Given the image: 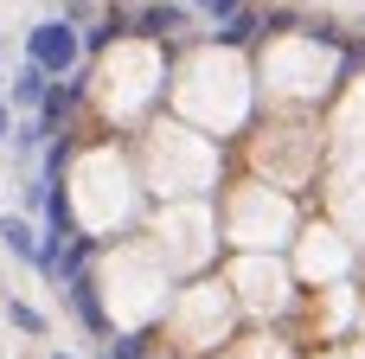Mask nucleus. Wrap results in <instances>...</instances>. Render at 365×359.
Returning a JSON list of instances; mask_svg holds the SVG:
<instances>
[{"instance_id":"obj_2","label":"nucleus","mask_w":365,"mask_h":359,"mask_svg":"<svg viewBox=\"0 0 365 359\" xmlns=\"http://www.w3.org/2000/svg\"><path fill=\"white\" fill-rule=\"evenodd\" d=\"M45 96H51V77H45L38 64H19V71L6 77V103H13V109L38 116V109H45Z\"/></svg>"},{"instance_id":"obj_6","label":"nucleus","mask_w":365,"mask_h":359,"mask_svg":"<svg viewBox=\"0 0 365 359\" xmlns=\"http://www.w3.org/2000/svg\"><path fill=\"white\" fill-rule=\"evenodd\" d=\"M250 32H257V13H237V19H225V26H218V39H225V45H244Z\"/></svg>"},{"instance_id":"obj_5","label":"nucleus","mask_w":365,"mask_h":359,"mask_svg":"<svg viewBox=\"0 0 365 359\" xmlns=\"http://www.w3.org/2000/svg\"><path fill=\"white\" fill-rule=\"evenodd\" d=\"M135 26H141V32H154V39H160V32H180V26H186V13H180V6H148V13H141V19H135Z\"/></svg>"},{"instance_id":"obj_1","label":"nucleus","mask_w":365,"mask_h":359,"mask_svg":"<svg viewBox=\"0 0 365 359\" xmlns=\"http://www.w3.org/2000/svg\"><path fill=\"white\" fill-rule=\"evenodd\" d=\"M77 58H83V39H77L71 19H38L26 32V64H38L45 77H71Z\"/></svg>"},{"instance_id":"obj_8","label":"nucleus","mask_w":365,"mask_h":359,"mask_svg":"<svg viewBox=\"0 0 365 359\" xmlns=\"http://www.w3.org/2000/svg\"><path fill=\"white\" fill-rule=\"evenodd\" d=\"M199 13H212V19H237V13H250V0H192Z\"/></svg>"},{"instance_id":"obj_9","label":"nucleus","mask_w":365,"mask_h":359,"mask_svg":"<svg viewBox=\"0 0 365 359\" xmlns=\"http://www.w3.org/2000/svg\"><path fill=\"white\" fill-rule=\"evenodd\" d=\"M115 32H122V19H115V13H109V19H103V26H96V32H83V51H103V45H109V39H115Z\"/></svg>"},{"instance_id":"obj_3","label":"nucleus","mask_w":365,"mask_h":359,"mask_svg":"<svg viewBox=\"0 0 365 359\" xmlns=\"http://www.w3.org/2000/svg\"><path fill=\"white\" fill-rule=\"evenodd\" d=\"M71 308H77V321H83L90 334L115 340V334H109V315H103V302H96V283H90V276H77V283H71Z\"/></svg>"},{"instance_id":"obj_11","label":"nucleus","mask_w":365,"mask_h":359,"mask_svg":"<svg viewBox=\"0 0 365 359\" xmlns=\"http://www.w3.org/2000/svg\"><path fill=\"white\" fill-rule=\"evenodd\" d=\"M6 135H13V103L0 96V141H6Z\"/></svg>"},{"instance_id":"obj_4","label":"nucleus","mask_w":365,"mask_h":359,"mask_svg":"<svg viewBox=\"0 0 365 359\" xmlns=\"http://www.w3.org/2000/svg\"><path fill=\"white\" fill-rule=\"evenodd\" d=\"M0 244H6L19 263H32V270H38V238H32V225H26L19 212H0Z\"/></svg>"},{"instance_id":"obj_7","label":"nucleus","mask_w":365,"mask_h":359,"mask_svg":"<svg viewBox=\"0 0 365 359\" xmlns=\"http://www.w3.org/2000/svg\"><path fill=\"white\" fill-rule=\"evenodd\" d=\"M6 321H13V328H26V334H45V315H38V308H26V302H6Z\"/></svg>"},{"instance_id":"obj_12","label":"nucleus","mask_w":365,"mask_h":359,"mask_svg":"<svg viewBox=\"0 0 365 359\" xmlns=\"http://www.w3.org/2000/svg\"><path fill=\"white\" fill-rule=\"evenodd\" d=\"M58 359H71V353H58Z\"/></svg>"},{"instance_id":"obj_10","label":"nucleus","mask_w":365,"mask_h":359,"mask_svg":"<svg viewBox=\"0 0 365 359\" xmlns=\"http://www.w3.org/2000/svg\"><path fill=\"white\" fill-rule=\"evenodd\" d=\"M141 353H148L141 340H109V359H141Z\"/></svg>"}]
</instances>
